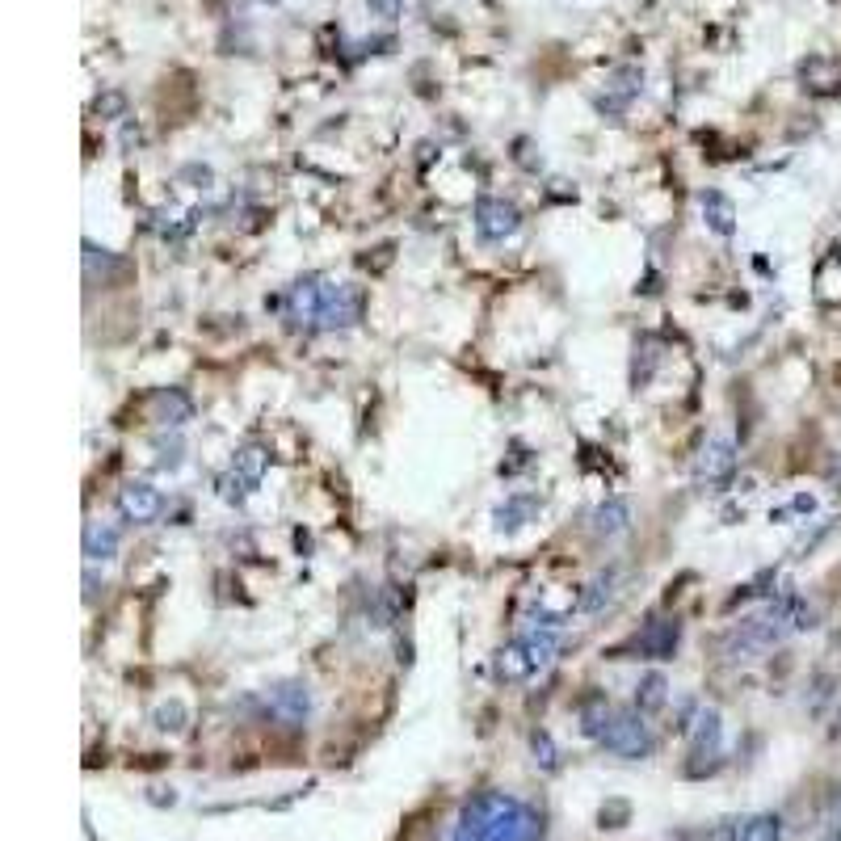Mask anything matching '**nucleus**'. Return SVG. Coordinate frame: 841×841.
Returning a JSON list of instances; mask_svg holds the SVG:
<instances>
[{"label": "nucleus", "instance_id": "7ed1b4c3", "mask_svg": "<svg viewBox=\"0 0 841 841\" xmlns=\"http://www.w3.org/2000/svg\"><path fill=\"white\" fill-rule=\"evenodd\" d=\"M690 762H686V774L690 778H703V774H715L720 770V745H724V715L715 707H699L690 724Z\"/></svg>", "mask_w": 841, "mask_h": 841}, {"label": "nucleus", "instance_id": "f704fd0d", "mask_svg": "<svg viewBox=\"0 0 841 841\" xmlns=\"http://www.w3.org/2000/svg\"><path fill=\"white\" fill-rule=\"evenodd\" d=\"M97 589H101V581H97V568L89 564V568H85V602H97Z\"/></svg>", "mask_w": 841, "mask_h": 841}, {"label": "nucleus", "instance_id": "aec40b11", "mask_svg": "<svg viewBox=\"0 0 841 841\" xmlns=\"http://www.w3.org/2000/svg\"><path fill=\"white\" fill-rule=\"evenodd\" d=\"M232 471H236V476H240L244 484H249V488H257V484L265 480V471H270V450L257 446V442L240 446V450H236V459H232Z\"/></svg>", "mask_w": 841, "mask_h": 841}, {"label": "nucleus", "instance_id": "423d86ee", "mask_svg": "<svg viewBox=\"0 0 841 841\" xmlns=\"http://www.w3.org/2000/svg\"><path fill=\"white\" fill-rule=\"evenodd\" d=\"M118 514H122V522L152 526V522L164 514V497H160V488L143 484V480L122 484V488H118Z\"/></svg>", "mask_w": 841, "mask_h": 841}, {"label": "nucleus", "instance_id": "5701e85b", "mask_svg": "<svg viewBox=\"0 0 841 841\" xmlns=\"http://www.w3.org/2000/svg\"><path fill=\"white\" fill-rule=\"evenodd\" d=\"M783 837V816L778 812H757L741 820V841H778Z\"/></svg>", "mask_w": 841, "mask_h": 841}, {"label": "nucleus", "instance_id": "ddd939ff", "mask_svg": "<svg viewBox=\"0 0 841 841\" xmlns=\"http://www.w3.org/2000/svg\"><path fill=\"white\" fill-rule=\"evenodd\" d=\"M631 530V505L623 497H610L593 509V535L598 539H619Z\"/></svg>", "mask_w": 841, "mask_h": 841}, {"label": "nucleus", "instance_id": "e433bc0d", "mask_svg": "<svg viewBox=\"0 0 841 841\" xmlns=\"http://www.w3.org/2000/svg\"><path fill=\"white\" fill-rule=\"evenodd\" d=\"M261 5H278V0H261Z\"/></svg>", "mask_w": 841, "mask_h": 841}, {"label": "nucleus", "instance_id": "1a4fd4ad", "mask_svg": "<svg viewBox=\"0 0 841 841\" xmlns=\"http://www.w3.org/2000/svg\"><path fill=\"white\" fill-rule=\"evenodd\" d=\"M682 644V623L678 619H652L640 635H635V652L648 661H669Z\"/></svg>", "mask_w": 841, "mask_h": 841}, {"label": "nucleus", "instance_id": "cd10ccee", "mask_svg": "<svg viewBox=\"0 0 841 841\" xmlns=\"http://www.w3.org/2000/svg\"><path fill=\"white\" fill-rule=\"evenodd\" d=\"M816 841H841V791H833L829 808H825V820H820Z\"/></svg>", "mask_w": 841, "mask_h": 841}, {"label": "nucleus", "instance_id": "f8f14e48", "mask_svg": "<svg viewBox=\"0 0 841 841\" xmlns=\"http://www.w3.org/2000/svg\"><path fill=\"white\" fill-rule=\"evenodd\" d=\"M732 471H736V442L732 438H711L703 459H699V476L707 484H724Z\"/></svg>", "mask_w": 841, "mask_h": 841}, {"label": "nucleus", "instance_id": "0eeeda50", "mask_svg": "<svg viewBox=\"0 0 841 841\" xmlns=\"http://www.w3.org/2000/svg\"><path fill=\"white\" fill-rule=\"evenodd\" d=\"M270 715L282 728H303L312 715V690L303 682H278L270 690Z\"/></svg>", "mask_w": 841, "mask_h": 841}, {"label": "nucleus", "instance_id": "9d476101", "mask_svg": "<svg viewBox=\"0 0 841 841\" xmlns=\"http://www.w3.org/2000/svg\"><path fill=\"white\" fill-rule=\"evenodd\" d=\"M640 89H644V72H640V68H619V72H610L606 93L598 97V110H606V114H627V106H631L635 97H640Z\"/></svg>", "mask_w": 841, "mask_h": 841}, {"label": "nucleus", "instance_id": "4be33fe9", "mask_svg": "<svg viewBox=\"0 0 841 841\" xmlns=\"http://www.w3.org/2000/svg\"><path fill=\"white\" fill-rule=\"evenodd\" d=\"M614 589H619V568H606V572H598L585 589H581V598H577V610L581 614H598L610 598H614Z\"/></svg>", "mask_w": 841, "mask_h": 841}, {"label": "nucleus", "instance_id": "6ab92c4d", "mask_svg": "<svg viewBox=\"0 0 841 841\" xmlns=\"http://www.w3.org/2000/svg\"><path fill=\"white\" fill-rule=\"evenodd\" d=\"M703 219H707V228L715 236H732L736 232V207H732V198L720 194V190H707L703 198Z\"/></svg>", "mask_w": 841, "mask_h": 841}, {"label": "nucleus", "instance_id": "7c9ffc66", "mask_svg": "<svg viewBox=\"0 0 841 841\" xmlns=\"http://www.w3.org/2000/svg\"><path fill=\"white\" fill-rule=\"evenodd\" d=\"M703 841H741V820H715Z\"/></svg>", "mask_w": 841, "mask_h": 841}, {"label": "nucleus", "instance_id": "c85d7f7f", "mask_svg": "<svg viewBox=\"0 0 841 841\" xmlns=\"http://www.w3.org/2000/svg\"><path fill=\"white\" fill-rule=\"evenodd\" d=\"M396 614H400V606L387 598V593H375V606H366V619H371V627H392Z\"/></svg>", "mask_w": 841, "mask_h": 841}, {"label": "nucleus", "instance_id": "2f4dec72", "mask_svg": "<svg viewBox=\"0 0 841 841\" xmlns=\"http://www.w3.org/2000/svg\"><path fill=\"white\" fill-rule=\"evenodd\" d=\"M97 114H101V118H122V114H127V97H122V93L97 97Z\"/></svg>", "mask_w": 841, "mask_h": 841}, {"label": "nucleus", "instance_id": "f3484780", "mask_svg": "<svg viewBox=\"0 0 841 841\" xmlns=\"http://www.w3.org/2000/svg\"><path fill=\"white\" fill-rule=\"evenodd\" d=\"M799 76H804V89H812V93H841V59L816 55L799 68Z\"/></svg>", "mask_w": 841, "mask_h": 841}, {"label": "nucleus", "instance_id": "c756f323", "mask_svg": "<svg viewBox=\"0 0 841 841\" xmlns=\"http://www.w3.org/2000/svg\"><path fill=\"white\" fill-rule=\"evenodd\" d=\"M627 816H631V808H627V804H619V799H610V804H602V812H598L602 829H623V825H627Z\"/></svg>", "mask_w": 841, "mask_h": 841}, {"label": "nucleus", "instance_id": "f03ea898", "mask_svg": "<svg viewBox=\"0 0 841 841\" xmlns=\"http://www.w3.org/2000/svg\"><path fill=\"white\" fill-rule=\"evenodd\" d=\"M598 745H602L606 753H614V757H623V762H644V757L656 753V736H652V728H648V715H644V711L619 707Z\"/></svg>", "mask_w": 841, "mask_h": 841}, {"label": "nucleus", "instance_id": "b1692460", "mask_svg": "<svg viewBox=\"0 0 841 841\" xmlns=\"http://www.w3.org/2000/svg\"><path fill=\"white\" fill-rule=\"evenodd\" d=\"M530 753H535V766L543 774H556L560 770V749H556V741H551V732H543V728L530 732Z\"/></svg>", "mask_w": 841, "mask_h": 841}, {"label": "nucleus", "instance_id": "6e6552de", "mask_svg": "<svg viewBox=\"0 0 841 841\" xmlns=\"http://www.w3.org/2000/svg\"><path fill=\"white\" fill-rule=\"evenodd\" d=\"M324 282L320 274H307L291 286V295H286V316H291L295 324H320V307H324Z\"/></svg>", "mask_w": 841, "mask_h": 841}, {"label": "nucleus", "instance_id": "412c9836", "mask_svg": "<svg viewBox=\"0 0 841 841\" xmlns=\"http://www.w3.org/2000/svg\"><path fill=\"white\" fill-rule=\"evenodd\" d=\"M522 648H526V656H530V665H535V669H547L551 661H556V652H560V635H556V627H530V631L522 635Z\"/></svg>", "mask_w": 841, "mask_h": 841}, {"label": "nucleus", "instance_id": "9b49d317", "mask_svg": "<svg viewBox=\"0 0 841 841\" xmlns=\"http://www.w3.org/2000/svg\"><path fill=\"white\" fill-rule=\"evenodd\" d=\"M614 707L610 699L602 690H589V694H581V703H577V720H581V732L589 736V741H602L606 736V728H610V720H614Z\"/></svg>", "mask_w": 841, "mask_h": 841}, {"label": "nucleus", "instance_id": "dca6fc26", "mask_svg": "<svg viewBox=\"0 0 841 841\" xmlns=\"http://www.w3.org/2000/svg\"><path fill=\"white\" fill-rule=\"evenodd\" d=\"M118 543H122V530L114 522H89L85 526V560H114L118 556Z\"/></svg>", "mask_w": 841, "mask_h": 841}, {"label": "nucleus", "instance_id": "39448f33", "mask_svg": "<svg viewBox=\"0 0 841 841\" xmlns=\"http://www.w3.org/2000/svg\"><path fill=\"white\" fill-rule=\"evenodd\" d=\"M518 228H522V211H518L509 198L484 194V198L476 202V232H480V240L501 244V240H509V236H518Z\"/></svg>", "mask_w": 841, "mask_h": 841}, {"label": "nucleus", "instance_id": "20e7f679", "mask_svg": "<svg viewBox=\"0 0 841 841\" xmlns=\"http://www.w3.org/2000/svg\"><path fill=\"white\" fill-rule=\"evenodd\" d=\"M366 316V291L358 282H324L320 328H354Z\"/></svg>", "mask_w": 841, "mask_h": 841}, {"label": "nucleus", "instance_id": "72a5a7b5", "mask_svg": "<svg viewBox=\"0 0 841 841\" xmlns=\"http://www.w3.org/2000/svg\"><path fill=\"white\" fill-rule=\"evenodd\" d=\"M148 799H152L156 808H164V804L173 808V804H177V791H173V787H152V795H148Z\"/></svg>", "mask_w": 841, "mask_h": 841}, {"label": "nucleus", "instance_id": "bb28decb", "mask_svg": "<svg viewBox=\"0 0 841 841\" xmlns=\"http://www.w3.org/2000/svg\"><path fill=\"white\" fill-rule=\"evenodd\" d=\"M833 694H837V678L833 673H816L812 678V699H808V715H825L829 711V703H833Z\"/></svg>", "mask_w": 841, "mask_h": 841}, {"label": "nucleus", "instance_id": "a878e982", "mask_svg": "<svg viewBox=\"0 0 841 841\" xmlns=\"http://www.w3.org/2000/svg\"><path fill=\"white\" fill-rule=\"evenodd\" d=\"M530 514H535V497H509L501 509H497V518L505 530H518L530 522Z\"/></svg>", "mask_w": 841, "mask_h": 841}, {"label": "nucleus", "instance_id": "393cba45", "mask_svg": "<svg viewBox=\"0 0 841 841\" xmlns=\"http://www.w3.org/2000/svg\"><path fill=\"white\" fill-rule=\"evenodd\" d=\"M186 724H190V711H186L181 699H169V703H160L152 711V728H160V732H181Z\"/></svg>", "mask_w": 841, "mask_h": 841}, {"label": "nucleus", "instance_id": "a211bd4d", "mask_svg": "<svg viewBox=\"0 0 841 841\" xmlns=\"http://www.w3.org/2000/svg\"><path fill=\"white\" fill-rule=\"evenodd\" d=\"M152 408L164 425H186L194 417V400L181 392V387H160V392L152 396Z\"/></svg>", "mask_w": 841, "mask_h": 841}, {"label": "nucleus", "instance_id": "c9c22d12", "mask_svg": "<svg viewBox=\"0 0 841 841\" xmlns=\"http://www.w3.org/2000/svg\"><path fill=\"white\" fill-rule=\"evenodd\" d=\"M833 736L841 741V707H837V720H833Z\"/></svg>", "mask_w": 841, "mask_h": 841}, {"label": "nucleus", "instance_id": "473e14b6", "mask_svg": "<svg viewBox=\"0 0 841 841\" xmlns=\"http://www.w3.org/2000/svg\"><path fill=\"white\" fill-rule=\"evenodd\" d=\"M366 9H371V17H383V22H396V17L404 13V0H366Z\"/></svg>", "mask_w": 841, "mask_h": 841}, {"label": "nucleus", "instance_id": "4468645a", "mask_svg": "<svg viewBox=\"0 0 841 841\" xmlns=\"http://www.w3.org/2000/svg\"><path fill=\"white\" fill-rule=\"evenodd\" d=\"M665 703H669V678H665L661 669H648L644 678L635 682V699H631V707L644 711V715H661Z\"/></svg>", "mask_w": 841, "mask_h": 841}, {"label": "nucleus", "instance_id": "f257e3e1", "mask_svg": "<svg viewBox=\"0 0 841 841\" xmlns=\"http://www.w3.org/2000/svg\"><path fill=\"white\" fill-rule=\"evenodd\" d=\"M547 820L539 808L509 791H480L459 808L446 841H543Z\"/></svg>", "mask_w": 841, "mask_h": 841}, {"label": "nucleus", "instance_id": "2eb2a0df", "mask_svg": "<svg viewBox=\"0 0 841 841\" xmlns=\"http://www.w3.org/2000/svg\"><path fill=\"white\" fill-rule=\"evenodd\" d=\"M492 673H497L501 682H526L530 673H539V669L530 665L522 640H509L505 648H497V656H492Z\"/></svg>", "mask_w": 841, "mask_h": 841}]
</instances>
